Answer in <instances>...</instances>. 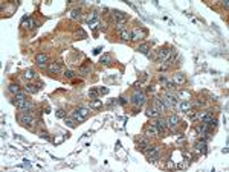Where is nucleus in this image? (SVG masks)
<instances>
[{
    "label": "nucleus",
    "mask_w": 229,
    "mask_h": 172,
    "mask_svg": "<svg viewBox=\"0 0 229 172\" xmlns=\"http://www.w3.org/2000/svg\"><path fill=\"white\" fill-rule=\"evenodd\" d=\"M144 154L147 156L148 161H156L157 158L161 157V149H159V146H154V145H148V146L145 148V151H144Z\"/></svg>",
    "instance_id": "nucleus-1"
},
{
    "label": "nucleus",
    "mask_w": 229,
    "mask_h": 172,
    "mask_svg": "<svg viewBox=\"0 0 229 172\" xmlns=\"http://www.w3.org/2000/svg\"><path fill=\"white\" fill-rule=\"evenodd\" d=\"M138 50H139L140 53H145V55H147V53H148V50H150V44H148V43H144V44H140Z\"/></svg>",
    "instance_id": "nucleus-24"
},
{
    "label": "nucleus",
    "mask_w": 229,
    "mask_h": 172,
    "mask_svg": "<svg viewBox=\"0 0 229 172\" xmlns=\"http://www.w3.org/2000/svg\"><path fill=\"white\" fill-rule=\"evenodd\" d=\"M66 78H69V79H72L73 76H75V72H72V70H66Z\"/></svg>",
    "instance_id": "nucleus-33"
},
{
    "label": "nucleus",
    "mask_w": 229,
    "mask_h": 172,
    "mask_svg": "<svg viewBox=\"0 0 229 172\" xmlns=\"http://www.w3.org/2000/svg\"><path fill=\"white\" fill-rule=\"evenodd\" d=\"M113 15H114V19L118 20V23H124L127 20V14H124L122 11H114Z\"/></svg>",
    "instance_id": "nucleus-13"
},
{
    "label": "nucleus",
    "mask_w": 229,
    "mask_h": 172,
    "mask_svg": "<svg viewBox=\"0 0 229 172\" xmlns=\"http://www.w3.org/2000/svg\"><path fill=\"white\" fill-rule=\"evenodd\" d=\"M48 70L50 72V73H58V72L61 70V62H52V64L48 66Z\"/></svg>",
    "instance_id": "nucleus-14"
},
{
    "label": "nucleus",
    "mask_w": 229,
    "mask_h": 172,
    "mask_svg": "<svg viewBox=\"0 0 229 172\" xmlns=\"http://www.w3.org/2000/svg\"><path fill=\"white\" fill-rule=\"evenodd\" d=\"M145 37H147V31H144V29L136 28V29H133V32H131V40H135V41L144 40Z\"/></svg>",
    "instance_id": "nucleus-5"
},
{
    "label": "nucleus",
    "mask_w": 229,
    "mask_h": 172,
    "mask_svg": "<svg viewBox=\"0 0 229 172\" xmlns=\"http://www.w3.org/2000/svg\"><path fill=\"white\" fill-rule=\"evenodd\" d=\"M41 87H43L41 82H38V84H32V82H29L28 85H26V93L35 95V93H38L40 90H41Z\"/></svg>",
    "instance_id": "nucleus-8"
},
{
    "label": "nucleus",
    "mask_w": 229,
    "mask_h": 172,
    "mask_svg": "<svg viewBox=\"0 0 229 172\" xmlns=\"http://www.w3.org/2000/svg\"><path fill=\"white\" fill-rule=\"evenodd\" d=\"M96 17H98V14H96L95 11H93V12H89V14L86 15V22H87V23H90L92 20H95V19H96Z\"/></svg>",
    "instance_id": "nucleus-26"
},
{
    "label": "nucleus",
    "mask_w": 229,
    "mask_h": 172,
    "mask_svg": "<svg viewBox=\"0 0 229 172\" xmlns=\"http://www.w3.org/2000/svg\"><path fill=\"white\" fill-rule=\"evenodd\" d=\"M180 96H183V97H189V93H188V92H182Z\"/></svg>",
    "instance_id": "nucleus-37"
},
{
    "label": "nucleus",
    "mask_w": 229,
    "mask_h": 172,
    "mask_svg": "<svg viewBox=\"0 0 229 172\" xmlns=\"http://www.w3.org/2000/svg\"><path fill=\"white\" fill-rule=\"evenodd\" d=\"M180 110L185 111V113H188V111L191 110V102H189V99H188V101H183V102L180 104Z\"/></svg>",
    "instance_id": "nucleus-20"
},
{
    "label": "nucleus",
    "mask_w": 229,
    "mask_h": 172,
    "mask_svg": "<svg viewBox=\"0 0 229 172\" xmlns=\"http://www.w3.org/2000/svg\"><path fill=\"white\" fill-rule=\"evenodd\" d=\"M78 34H80V37L86 38V32H84V31H81V29H80V32H78Z\"/></svg>",
    "instance_id": "nucleus-38"
},
{
    "label": "nucleus",
    "mask_w": 229,
    "mask_h": 172,
    "mask_svg": "<svg viewBox=\"0 0 229 172\" xmlns=\"http://www.w3.org/2000/svg\"><path fill=\"white\" fill-rule=\"evenodd\" d=\"M66 123H67V126L73 128V126H75V119H66Z\"/></svg>",
    "instance_id": "nucleus-34"
},
{
    "label": "nucleus",
    "mask_w": 229,
    "mask_h": 172,
    "mask_svg": "<svg viewBox=\"0 0 229 172\" xmlns=\"http://www.w3.org/2000/svg\"><path fill=\"white\" fill-rule=\"evenodd\" d=\"M194 149L197 152H200V154H206L208 152V145H206L205 140H197L196 145H194Z\"/></svg>",
    "instance_id": "nucleus-9"
},
{
    "label": "nucleus",
    "mask_w": 229,
    "mask_h": 172,
    "mask_svg": "<svg viewBox=\"0 0 229 172\" xmlns=\"http://www.w3.org/2000/svg\"><path fill=\"white\" fill-rule=\"evenodd\" d=\"M87 24L90 26V29H98V28H99V24H101V22H99V17H96L95 20H92L90 23H87Z\"/></svg>",
    "instance_id": "nucleus-22"
},
{
    "label": "nucleus",
    "mask_w": 229,
    "mask_h": 172,
    "mask_svg": "<svg viewBox=\"0 0 229 172\" xmlns=\"http://www.w3.org/2000/svg\"><path fill=\"white\" fill-rule=\"evenodd\" d=\"M78 114H80V117H81V120H86L87 117H89V114H90V111L87 110V108H78Z\"/></svg>",
    "instance_id": "nucleus-18"
},
{
    "label": "nucleus",
    "mask_w": 229,
    "mask_h": 172,
    "mask_svg": "<svg viewBox=\"0 0 229 172\" xmlns=\"http://www.w3.org/2000/svg\"><path fill=\"white\" fill-rule=\"evenodd\" d=\"M8 90H9V92H11L14 96H15L17 93H20V92H22V90H20V85H19V84H14V82H12V84H9Z\"/></svg>",
    "instance_id": "nucleus-19"
},
{
    "label": "nucleus",
    "mask_w": 229,
    "mask_h": 172,
    "mask_svg": "<svg viewBox=\"0 0 229 172\" xmlns=\"http://www.w3.org/2000/svg\"><path fill=\"white\" fill-rule=\"evenodd\" d=\"M147 146H148V140H147V139H142V140L139 142V149H140V152H144Z\"/></svg>",
    "instance_id": "nucleus-28"
},
{
    "label": "nucleus",
    "mask_w": 229,
    "mask_h": 172,
    "mask_svg": "<svg viewBox=\"0 0 229 172\" xmlns=\"http://www.w3.org/2000/svg\"><path fill=\"white\" fill-rule=\"evenodd\" d=\"M101 62H102V64H110V62H112V57L109 55V53H105V55L101 57Z\"/></svg>",
    "instance_id": "nucleus-27"
},
{
    "label": "nucleus",
    "mask_w": 229,
    "mask_h": 172,
    "mask_svg": "<svg viewBox=\"0 0 229 172\" xmlns=\"http://www.w3.org/2000/svg\"><path fill=\"white\" fill-rule=\"evenodd\" d=\"M153 108H156L157 111H163L165 108H163V104L161 101V97H156L154 101H153Z\"/></svg>",
    "instance_id": "nucleus-16"
},
{
    "label": "nucleus",
    "mask_w": 229,
    "mask_h": 172,
    "mask_svg": "<svg viewBox=\"0 0 229 172\" xmlns=\"http://www.w3.org/2000/svg\"><path fill=\"white\" fill-rule=\"evenodd\" d=\"M98 95H99V92L96 88H90V92H89V96L92 97V99H96L98 97Z\"/></svg>",
    "instance_id": "nucleus-29"
},
{
    "label": "nucleus",
    "mask_w": 229,
    "mask_h": 172,
    "mask_svg": "<svg viewBox=\"0 0 229 172\" xmlns=\"http://www.w3.org/2000/svg\"><path fill=\"white\" fill-rule=\"evenodd\" d=\"M14 99H19V101H23V99H26V92H20V93H17L14 96Z\"/></svg>",
    "instance_id": "nucleus-31"
},
{
    "label": "nucleus",
    "mask_w": 229,
    "mask_h": 172,
    "mask_svg": "<svg viewBox=\"0 0 229 172\" xmlns=\"http://www.w3.org/2000/svg\"><path fill=\"white\" fill-rule=\"evenodd\" d=\"M121 38H122V40H125V41L131 40V32H128L127 29H124V31H121Z\"/></svg>",
    "instance_id": "nucleus-23"
},
{
    "label": "nucleus",
    "mask_w": 229,
    "mask_h": 172,
    "mask_svg": "<svg viewBox=\"0 0 229 172\" xmlns=\"http://www.w3.org/2000/svg\"><path fill=\"white\" fill-rule=\"evenodd\" d=\"M12 104H14L17 108H20L22 111H26V110H31V108H32V104L28 101V99H23V101H19V99H12Z\"/></svg>",
    "instance_id": "nucleus-3"
},
{
    "label": "nucleus",
    "mask_w": 229,
    "mask_h": 172,
    "mask_svg": "<svg viewBox=\"0 0 229 172\" xmlns=\"http://www.w3.org/2000/svg\"><path fill=\"white\" fill-rule=\"evenodd\" d=\"M70 19L72 20H80L81 19V9L80 8H75V9L70 11Z\"/></svg>",
    "instance_id": "nucleus-17"
},
{
    "label": "nucleus",
    "mask_w": 229,
    "mask_h": 172,
    "mask_svg": "<svg viewBox=\"0 0 229 172\" xmlns=\"http://www.w3.org/2000/svg\"><path fill=\"white\" fill-rule=\"evenodd\" d=\"M145 99H147L145 93H142V92H136V93L133 95V97H131V102H133L136 107H140V105H144V104H145Z\"/></svg>",
    "instance_id": "nucleus-4"
},
{
    "label": "nucleus",
    "mask_w": 229,
    "mask_h": 172,
    "mask_svg": "<svg viewBox=\"0 0 229 172\" xmlns=\"http://www.w3.org/2000/svg\"><path fill=\"white\" fill-rule=\"evenodd\" d=\"M20 122L23 126H28V128H32V126L35 125V119H34V116L31 114L29 110H26L20 114Z\"/></svg>",
    "instance_id": "nucleus-2"
},
{
    "label": "nucleus",
    "mask_w": 229,
    "mask_h": 172,
    "mask_svg": "<svg viewBox=\"0 0 229 172\" xmlns=\"http://www.w3.org/2000/svg\"><path fill=\"white\" fill-rule=\"evenodd\" d=\"M177 125H179V117L176 114H171L170 119H168V128L176 130V128H177Z\"/></svg>",
    "instance_id": "nucleus-10"
},
{
    "label": "nucleus",
    "mask_w": 229,
    "mask_h": 172,
    "mask_svg": "<svg viewBox=\"0 0 229 172\" xmlns=\"http://www.w3.org/2000/svg\"><path fill=\"white\" fill-rule=\"evenodd\" d=\"M57 117H60V119H66V111L64 110H58L57 111Z\"/></svg>",
    "instance_id": "nucleus-32"
},
{
    "label": "nucleus",
    "mask_w": 229,
    "mask_h": 172,
    "mask_svg": "<svg viewBox=\"0 0 229 172\" xmlns=\"http://www.w3.org/2000/svg\"><path fill=\"white\" fill-rule=\"evenodd\" d=\"M98 92H99V95H107V93H109V88H105V87L102 88V87H101Z\"/></svg>",
    "instance_id": "nucleus-36"
},
{
    "label": "nucleus",
    "mask_w": 229,
    "mask_h": 172,
    "mask_svg": "<svg viewBox=\"0 0 229 172\" xmlns=\"http://www.w3.org/2000/svg\"><path fill=\"white\" fill-rule=\"evenodd\" d=\"M101 107V101L99 99H93V101L90 102V108H99Z\"/></svg>",
    "instance_id": "nucleus-30"
},
{
    "label": "nucleus",
    "mask_w": 229,
    "mask_h": 172,
    "mask_svg": "<svg viewBox=\"0 0 229 172\" xmlns=\"http://www.w3.org/2000/svg\"><path fill=\"white\" fill-rule=\"evenodd\" d=\"M154 123H156L157 128H159V131H161V133H162V131H165L166 128H168V120H166V119H157Z\"/></svg>",
    "instance_id": "nucleus-11"
},
{
    "label": "nucleus",
    "mask_w": 229,
    "mask_h": 172,
    "mask_svg": "<svg viewBox=\"0 0 229 172\" xmlns=\"http://www.w3.org/2000/svg\"><path fill=\"white\" fill-rule=\"evenodd\" d=\"M159 114H161V111H157L156 108H153V107H150L147 110V116H150V117H157Z\"/></svg>",
    "instance_id": "nucleus-21"
},
{
    "label": "nucleus",
    "mask_w": 229,
    "mask_h": 172,
    "mask_svg": "<svg viewBox=\"0 0 229 172\" xmlns=\"http://www.w3.org/2000/svg\"><path fill=\"white\" fill-rule=\"evenodd\" d=\"M161 134V131H159V128L156 126V123H151L148 126V128L145 130V135L147 137H156V135H159Z\"/></svg>",
    "instance_id": "nucleus-7"
},
{
    "label": "nucleus",
    "mask_w": 229,
    "mask_h": 172,
    "mask_svg": "<svg viewBox=\"0 0 229 172\" xmlns=\"http://www.w3.org/2000/svg\"><path fill=\"white\" fill-rule=\"evenodd\" d=\"M173 81H174L176 84H182L183 81H185V76H183L182 73H177V75H174V79H173Z\"/></svg>",
    "instance_id": "nucleus-25"
},
{
    "label": "nucleus",
    "mask_w": 229,
    "mask_h": 172,
    "mask_svg": "<svg viewBox=\"0 0 229 172\" xmlns=\"http://www.w3.org/2000/svg\"><path fill=\"white\" fill-rule=\"evenodd\" d=\"M163 97L170 102V105H171V107H174L176 104H177V99H179V96H176V95H173V93H166Z\"/></svg>",
    "instance_id": "nucleus-12"
},
{
    "label": "nucleus",
    "mask_w": 229,
    "mask_h": 172,
    "mask_svg": "<svg viewBox=\"0 0 229 172\" xmlns=\"http://www.w3.org/2000/svg\"><path fill=\"white\" fill-rule=\"evenodd\" d=\"M35 62H37L41 69H48V55L46 53H38L37 58H35Z\"/></svg>",
    "instance_id": "nucleus-6"
},
{
    "label": "nucleus",
    "mask_w": 229,
    "mask_h": 172,
    "mask_svg": "<svg viewBox=\"0 0 229 172\" xmlns=\"http://www.w3.org/2000/svg\"><path fill=\"white\" fill-rule=\"evenodd\" d=\"M35 72L32 70V69H28V70H24V73H23V78L26 79V81H32V79H35Z\"/></svg>",
    "instance_id": "nucleus-15"
},
{
    "label": "nucleus",
    "mask_w": 229,
    "mask_h": 172,
    "mask_svg": "<svg viewBox=\"0 0 229 172\" xmlns=\"http://www.w3.org/2000/svg\"><path fill=\"white\" fill-rule=\"evenodd\" d=\"M40 135H41V137L43 139H46V140H50V135L46 133V131H43V133H40Z\"/></svg>",
    "instance_id": "nucleus-35"
}]
</instances>
